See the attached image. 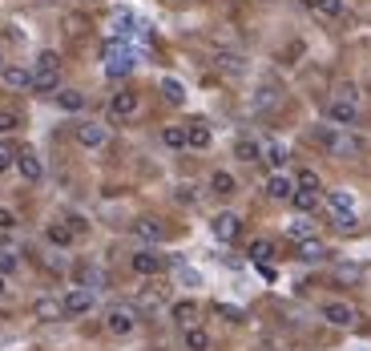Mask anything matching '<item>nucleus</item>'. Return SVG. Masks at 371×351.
Instances as JSON below:
<instances>
[{"instance_id":"obj_1","label":"nucleus","mask_w":371,"mask_h":351,"mask_svg":"<svg viewBox=\"0 0 371 351\" xmlns=\"http://www.w3.org/2000/svg\"><path fill=\"white\" fill-rule=\"evenodd\" d=\"M133 69H137V48L129 41H109L105 45V77H129Z\"/></svg>"},{"instance_id":"obj_2","label":"nucleus","mask_w":371,"mask_h":351,"mask_svg":"<svg viewBox=\"0 0 371 351\" xmlns=\"http://www.w3.org/2000/svg\"><path fill=\"white\" fill-rule=\"evenodd\" d=\"M137 307H129V303H113L109 311H105V331L109 336H117V339H126V336H133L137 331Z\"/></svg>"},{"instance_id":"obj_3","label":"nucleus","mask_w":371,"mask_h":351,"mask_svg":"<svg viewBox=\"0 0 371 351\" xmlns=\"http://www.w3.org/2000/svg\"><path fill=\"white\" fill-rule=\"evenodd\" d=\"M315 138H319L323 145H327V150H331V154H335V158H355V154H359V150H363V142H359V138H351V133H343V129H331V126H323L319 133H315Z\"/></svg>"},{"instance_id":"obj_4","label":"nucleus","mask_w":371,"mask_h":351,"mask_svg":"<svg viewBox=\"0 0 371 351\" xmlns=\"http://www.w3.org/2000/svg\"><path fill=\"white\" fill-rule=\"evenodd\" d=\"M327 206H331V214H335L339 230H355V226H359V218H355V198L347 190H331L327 194Z\"/></svg>"},{"instance_id":"obj_5","label":"nucleus","mask_w":371,"mask_h":351,"mask_svg":"<svg viewBox=\"0 0 371 351\" xmlns=\"http://www.w3.org/2000/svg\"><path fill=\"white\" fill-rule=\"evenodd\" d=\"M97 307V295L89 287H73V291H65V299H61V311H65V319H81V315H89Z\"/></svg>"},{"instance_id":"obj_6","label":"nucleus","mask_w":371,"mask_h":351,"mask_svg":"<svg viewBox=\"0 0 371 351\" xmlns=\"http://www.w3.org/2000/svg\"><path fill=\"white\" fill-rule=\"evenodd\" d=\"M129 267H133L137 274H145V279H154V274H161L166 267H170V258L158 255V251H149V246H142V251L129 255Z\"/></svg>"},{"instance_id":"obj_7","label":"nucleus","mask_w":371,"mask_h":351,"mask_svg":"<svg viewBox=\"0 0 371 351\" xmlns=\"http://www.w3.org/2000/svg\"><path fill=\"white\" fill-rule=\"evenodd\" d=\"M137 110H142V97L133 93V89H121V93L109 97V117L113 121H126V117H133Z\"/></svg>"},{"instance_id":"obj_8","label":"nucleus","mask_w":371,"mask_h":351,"mask_svg":"<svg viewBox=\"0 0 371 351\" xmlns=\"http://www.w3.org/2000/svg\"><path fill=\"white\" fill-rule=\"evenodd\" d=\"M73 133H77V142L85 145V150H101V145L109 142V129L101 126V121H77Z\"/></svg>"},{"instance_id":"obj_9","label":"nucleus","mask_w":371,"mask_h":351,"mask_svg":"<svg viewBox=\"0 0 371 351\" xmlns=\"http://www.w3.org/2000/svg\"><path fill=\"white\" fill-rule=\"evenodd\" d=\"M323 319L331 323V327H355L359 311L351 303H343V299H331V303H323Z\"/></svg>"},{"instance_id":"obj_10","label":"nucleus","mask_w":371,"mask_h":351,"mask_svg":"<svg viewBox=\"0 0 371 351\" xmlns=\"http://www.w3.org/2000/svg\"><path fill=\"white\" fill-rule=\"evenodd\" d=\"M133 32H137V16L129 13V8H113V16H109L113 41H133Z\"/></svg>"},{"instance_id":"obj_11","label":"nucleus","mask_w":371,"mask_h":351,"mask_svg":"<svg viewBox=\"0 0 371 351\" xmlns=\"http://www.w3.org/2000/svg\"><path fill=\"white\" fill-rule=\"evenodd\" d=\"M210 230H214V239H218V242H234V239H238V230H242V223H238V214L222 210V214H214Z\"/></svg>"},{"instance_id":"obj_12","label":"nucleus","mask_w":371,"mask_h":351,"mask_svg":"<svg viewBox=\"0 0 371 351\" xmlns=\"http://www.w3.org/2000/svg\"><path fill=\"white\" fill-rule=\"evenodd\" d=\"M16 170H20V178H25V182H41V174H45V161H41V154H36V150H20V154H16Z\"/></svg>"},{"instance_id":"obj_13","label":"nucleus","mask_w":371,"mask_h":351,"mask_svg":"<svg viewBox=\"0 0 371 351\" xmlns=\"http://www.w3.org/2000/svg\"><path fill=\"white\" fill-rule=\"evenodd\" d=\"M327 117H331V126L339 129H351L355 126V117H359V105H347V101H327Z\"/></svg>"},{"instance_id":"obj_14","label":"nucleus","mask_w":371,"mask_h":351,"mask_svg":"<svg viewBox=\"0 0 371 351\" xmlns=\"http://www.w3.org/2000/svg\"><path fill=\"white\" fill-rule=\"evenodd\" d=\"M295 190H299V186H295V178H287V174H271L267 178V194H271L274 202H290Z\"/></svg>"},{"instance_id":"obj_15","label":"nucleus","mask_w":371,"mask_h":351,"mask_svg":"<svg viewBox=\"0 0 371 351\" xmlns=\"http://www.w3.org/2000/svg\"><path fill=\"white\" fill-rule=\"evenodd\" d=\"M32 315H36L41 323H57V319H65L61 299H48V295H41V299L32 303Z\"/></svg>"},{"instance_id":"obj_16","label":"nucleus","mask_w":371,"mask_h":351,"mask_svg":"<svg viewBox=\"0 0 371 351\" xmlns=\"http://www.w3.org/2000/svg\"><path fill=\"white\" fill-rule=\"evenodd\" d=\"M170 315H174L177 327H198V303L194 299H182V303L170 307Z\"/></svg>"},{"instance_id":"obj_17","label":"nucleus","mask_w":371,"mask_h":351,"mask_svg":"<svg viewBox=\"0 0 371 351\" xmlns=\"http://www.w3.org/2000/svg\"><path fill=\"white\" fill-rule=\"evenodd\" d=\"M186 142H190V150H206V145L214 142V133H210L206 121H190V126H186Z\"/></svg>"},{"instance_id":"obj_18","label":"nucleus","mask_w":371,"mask_h":351,"mask_svg":"<svg viewBox=\"0 0 371 351\" xmlns=\"http://www.w3.org/2000/svg\"><path fill=\"white\" fill-rule=\"evenodd\" d=\"M133 234H137L142 242H161L166 239V230H161L158 218H137V223H133Z\"/></svg>"},{"instance_id":"obj_19","label":"nucleus","mask_w":371,"mask_h":351,"mask_svg":"<svg viewBox=\"0 0 371 351\" xmlns=\"http://www.w3.org/2000/svg\"><path fill=\"white\" fill-rule=\"evenodd\" d=\"M262 161H267V166H274V170H283V166L290 161L287 145H283V142H262Z\"/></svg>"},{"instance_id":"obj_20","label":"nucleus","mask_w":371,"mask_h":351,"mask_svg":"<svg viewBox=\"0 0 371 351\" xmlns=\"http://www.w3.org/2000/svg\"><path fill=\"white\" fill-rule=\"evenodd\" d=\"M0 81H4L8 89H29V85H32V73L16 69V65H4V69H0Z\"/></svg>"},{"instance_id":"obj_21","label":"nucleus","mask_w":371,"mask_h":351,"mask_svg":"<svg viewBox=\"0 0 371 351\" xmlns=\"http://www.w3.org/2000/svg\"><path fill=\"white\" fill-rule=\"evenodd\" d=\"M182 343H186V351H210V331L206 327H186Z\"/></svg>"},{"instance_id":"obj_22","label":"nucleus","mask_w":371,"mask_h":351,"mask_svg":"<svg viewBox=\"0 0 371 351\" xmlns=\"http://www.w3.org/2000/svg\"><path fill=\"white\" fill-rule=\"evenodd\" d=\"M32 93H57L61 89V73H32Z\"/></svg>"},{"instance_id":"obj_23","label":"nucleus","mask_w":371,"mask_h":351,"mask_svg":"<svg viewBox=\"0 0 371 351\" xmlns=\"http://www.w3.org/2000/svg\"><path fill=\"white\" fill-rule=\"evenodd\" d=\"M323 258H327V246H323L319 239L299 242V263H323Z\"/></svg>"},{"instance_id":"obj_24","label":"nucleus","mask_w":371,"mask_h":351,"mask_svg":"<svg viewBox=\"0 0 371 351\" xmlns=\"http://www.w3.org/2000/svg\"><path fill=\"white\" fill-rule=\"evenodd\" d=\"M57 105L65 113H81L85 110V93H77V89H57Z\"/></svg>"},{"instance_id":"obj_25","label":"nucleus","mask_w":371,"mask_h":351,"mask_svg":"<svg viewBox=\"0 0 371 351\" xmlns=\"http://www.w3.org/2000/svg\"><path fill=\"white\" fill-rule=\"evenodd\" d=\"M287 239H290V242L315 239V223H311V218H295V223H287Z\"/></svg>"},{"instance_id":"obj_26","label":"nucleus","mask_w":371,"mask_h":351,"mask_svg":"<svg viewBox=\"0 0 371 351\" xmlns=\"http://www.w3.org/2000/svg\"><path fill=\"white\" fill-rule=\"evenodd\" d=\"M214 65H218L222 73H230V77H238V73H246V61H242L238 53H218V57H214Z\"/></svg>"},{"instance_id":"obj_27","label":"nucleus","mask_w":371,"mask_h":351,"mask_svg":"<svg viewBox=\"0 0 371 351\" xmlns=\"http://www.w3.org/2000/svg\"><path fill=\"white\" fill-rule=\"evenodd\" d=\"M161 145H166V150H186V126H166L161 129Z\"/></svg>"},{"instance_id":"obj_28","label":"nucleus","mask_w":371,"mask_h":351,"mask_svg":"<svg viewBox=\"0 0 371 351\" xmlns=\"http://www.w3.org/2000/svg\"><path fill=\"white\" fill-rule=\"evenodd\" d=\"M234 158H238V161H258V158H262V145H258L255 138H242V142L234 145Z\"/></svg>"},{"instance_id":"obj_29","label":"nucleus","mask_w":371,"mask_h":351,"mask_svg":"<svg viewBox=\"0 0 371 351\" xmlns=\"http://www.w3.org/2000/svg\"><path fill=\"white\" fill-rule=\"evenodd\" d=\"M161 97H166L170 105H182V101H186V89H182V81H174V77H161Z\"/></svg>"},{"instance_id":"obj_30","label":"nucleus","mask_w":371,"mask_h":351,"mask_svg":"<svg viewBox=\"0 0 371 351\" xmlns=\"http://www.w3.org/2000/svg\"><path fill=\"white\" fill-rule=\"evenodd\" d=\"M210 190L214 194H234V174H226V170H214V174H210Z\"/></svg>"},{"instance_id":"obj_31","label":"nucleus","mask_w":371,"mask_h":351,"mask_svg":"<svg viewBox=\"0 0 371 351\" xmlns=\"http://www.w3.org/2000/svg\"><path fill=\"white\" fill-rule=\"evenodd\" d=\"M73 234H77V226H61V223L48 226V242H53V246H69Z\"/></svg>"},{"instance_id":"obj_32","label":"nucleus","mask_w":371,"mask_h":351,"mask_svg":"<svg viewBox=\"0 0 371 351\" xmlns=\"http://www.w3.org/2000/svg\"><path fill=\"white\" fill-rule=\"evenodd\" d=\"M174 271H177V283L182 287H202V274L194 271V267H186L182 258H174Z\"/></svg>"},{"instance_id":"obj_33","label":"nucleus","mask_w":371,"mask_h":351,"mask_svg":"<svg viewBox=\"0 0 371 351\" xmlns=\"http://www.w3.org/2000/svg\"><path fill=\"white\" fill-rule=\"evenodd\" d=\"M20 121H25V117H20V110H13V105H4V110H0V133H16V129H20Z\"/></svg>"},{"instance_id":"obj_34","label":"nucleus","mask_w":371,"mask_h":351,"mask_svg":"<svg viewBox=\"0 0 371 351\" xmlns=\"http://www.w3.org/2000/svg\"><path fill=\"white\" fill-rule=\"evenodd\" d=\"M32 73H61V57L53 53V48H45L41 57H36V69Z\"/></svg>"},{"instance_id":"obj_35","label":"nucleus","mask_w":371,"mask_h":351,"mask_svg":"<svg viewBox=\"0 0 371 351\" xmlns=\"http://www.w3.org/2000/svg\"><path fill=\"white\" fill-rule=\"evenodd\" d=\"M331 97L335 101H347V105H359V89H355L351 81H339L335 89H331Z\"/></svg>"},{"instance_id":"obj_36","label":"nucleus","mask_w":371,"mask_h":351,"mask_svg":"<svg viewBox=\"0 0 371 351\" xmlns=\"http://www.w3.org/2000/svg\"><path fill=\"white\" fill-rule=\"evenodd\" d=\"M250 258H255V263H271V258H274V242L255 239V242H250Z\"/></svg>"},{"instance_id":"obj_37","label":"nucleus","mask_w":371,"mask_h":351,"mask_svg":"<svg viewBox=\"0 0 371 351\" xmlns=\"http://www.w3.org/2000/svg\"><path fill=\"white\" fill-rule=\"evenodd\" d=\"M16 154H20V150H16L13 142H4V138H0V174H4V170H13V166H16Z\"/></svg>"},{"instance_id":"obj_38","label":"nucleus","mask_w":371,"mask_h":351,"mask_svg":"<svg viewBox=\"0 0 371 351\" xmlns=\"http://www.w3.org/2000/svg\"><path fill=\"white\" fill-rule=\"evenodd\" d=\"M306 4H311L319 16H339L343 13V0H306Z\"/></svg>"},{"instance_id":"obj_39","label":"nucleus","mask_w":371,"mask_h":351,"mask_svg":"<svg viewBox=\"0 0 371 351\" xmlns=\"http://www.w3.org/2000/svg\"><path fill=\"white\" fill-rule=\"evenodd\" d=\"M290 202H295V210H315L319 206V194H311V190H295V198H290Z\"/></svg>"},{"instance_id":"obj_40","label":"nucleus","mask_w":371,"mask_h":351,"mask_svg":"<svg viewBox=\"0 0 371 351\" xmlns=\"http://www.w3.org/2000/svg\"><path fill=\"white\" fill-rule=\"evenodd\" d=\"M295 186H299V190L319 194V174H315V170H299V178H295Z\"/></svg>"},{"instance_id":"obj_41","label":"nucleus","mask_w":371,"mask_h":351,"mask_svg":"<svg viewBox=\"0 0 371 351\" xmlns=\"http://www.w3.org/2000/svg\"><path fill=\"white\" fill-rule=\"evenodd\" d=\"M16 267H20V263H16L13 251H0V274L8 279V274H16Z\"/></svg>"},{"instance_id":"obj_42","label":"nucleus","mask_w":371,"mask_h":351,"mask_svg":"<svg viewBox=\"0 0 371 351\" xmlns=\"http://www.w3.org/2000/svg\"><path fill=\"white\" fill-rule=\"evenodd\" d=\"M214 311H218L222 319H230V323H242V311H238V307H226V303H218Z\"/></svg>"},{"instance_id":"obj_43","label":"nucleus","mask_w":371,"mask_h":351,"mask_svg":"<svg viewBox=\"0 0 371 351\" xmlns=\"http://www.w3.org/2000/svg\"><path fill=\"white\" fill-rule=\"evenodd\" d=\"M13 226H16V214L8 206H0V230H13Z\"/></svg>"},{"instance_id":"obj_44","label":"nucleus","mask_w":371,"mask_h":351,"mask_svg":"<svg viewBox=\"0 0 371 351\" xmlns=\"http://www.w3.org/2000/svg\"><path fill=\"white\" fill-rule=\"evenodd\" d=\"M339 279H343V283H355V279H359V271H355V267H339Z\"/></svg>"},{"instance_id":"obj_45","label":"nucleus","mask_w":371,"mask_h":351,"mask_svg":"<svg viewBox=\"0 0 371 351\" xmlns=\"http://www.w3.org/2000/svg\"><path fill=\"white\" fill-rule=\"evenodd\" d=\"M4 291H8V279H4V274H0V295H4Z\"/></svg>"},{"instance_id":"obj_46","label":"nucleus","mask_w":371,"mask_h":351,"mask_svg":"<svg viewBox=\"0 0 371 351\" xmlns=\"http://www.w3.org/2000/svg\"><path fill=\"white\" fill-rule=\"evenodd\" d=\"M0 69H4V53H0Z\"/></svg>"}]
</instances>
